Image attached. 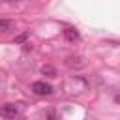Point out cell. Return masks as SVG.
<instances>
[{"instance_id": "6da1fadb", "label": "cell", "mask_w": 120, "mask_h": 120, "mask_svg": "<svg viewBox=\"0 0 120 120\" xmlns=\"http://www.w3.org/2000/svg\"><path fill=\"white\" fill-rule=\"evenodd\" d=\"M24 112V103H6L0 107V116L8 118V120H13L17 116H21Z\"/></svg>"}, {"instance_id": "7a4b0ae2", "label": "cell", "mask_w": 120, "mask_h": 120, "mask_svg": "<svg viewBox=\"0 0 120 120\" xmlns=\"http://www.w3.org/2000/svg\"><path fill=\"white\" fill-rule=\"evenodd\" d=\"M32 92L36 96H51L52 94V86L43 82V81H36V82H32Z\"/></svg>"}, {"instance_id": "3957f363", "label": "cell", "mask_w": 120, "mask_h": 120, "mask_svg": "<svg viewBox=\"0 0 120 120\" xmlns=\"http://www.w3.org/2000/svg\"><path fill=\"white\" fill-rule=\"evenodd\" d=\"M64 39H66L68 43H75V41L79 39V30H77V28H73V26L64 28Z\"/></svg>"}, {"instance_id": "277c9868", "label": "cell", "mask_w": 120, "mask_h": 120, "mask_svg": "<svg viewBox=\"0 0 120 120\" xmlns=\"http://www.w3.org/2000/svg\"><path fill=\"white\" fill-rule=\"evenodd\" d=\"M15 30V21L11 19H0V34H9Z\"/></svg>"}, {"instance_id": "5b68a950", "label": "cell", "mask_w": 120, "mask_h": 120, "mask_svg": "<svg viewBox=\"0 0 120 120\" xmlns=\"http://www.w3.org/2000/svg\"><path fill=\"white\" fill-rule=\"evenodd\" d=\"M41 73H43V75H47V77H51V79H54V77H56V68H54V66L45 64V66H41Z\"/></svg>"}, {"instance_id": "8992f818", "label": "cell", "mask_w": 120, "mask_h": 120, "mask_svg": "<svg viewBox=\"0 0 120 120\" xmlns=\"http://www.w3.org/2000/svg\"><path fill=\"white\" fill-rule=\"evenodd\" d=\"M28 36H30L28 32H22V34H19V36L15 38V43H24V41L28 39Z\"/></svg>"}, {"instance_id": "52a82bcc", "label": "cell", "mask_w": 120, "mask_h": 120, "mask_svg": "<svg viewBox=\"0 0 120 120\" xmlns=\"http://www.w3.org/2000/svg\"><path fill=\"white\" fill-rule=\"evenodd\" d=\"M114 99H116V101H118V103H120V96H116V98H114Z\"/></svg>"}]
</instances>
